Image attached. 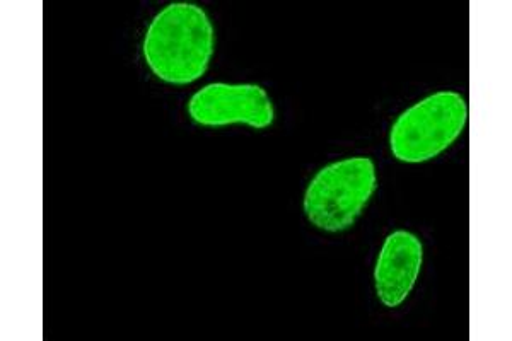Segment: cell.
I'll use <instances>...</instances> for the list:
<instances>
[{"label": "cell", "instance_id": "obj_1", "mask_svg": "<svg viewBox=\"0 0 512 341\" xmlns=\"http://www.w3.org/2000/svg\"><path fill=\"white\" fill-rule=\"evenodd\" d=\"M216 52V29L204 7L173 2L147 26L142 55L159 81L188 86L205 76Z\"/></svg>", "mask_w": 512, "mask_h": 341}, {"label": "cell", "instance_id": "obj_2", "mask_svg": "<svg viewBox=\"0 0 512 341\" xmlns=\"http://www.w3.org/2000/svg\"><path fill=\"white\" fill-rule=\"evenodd\" d=\"M378 188L373 159L349 157L315 174L304 193L306 219L320 231L337 234L354 226Z\"/></svg>", "mask_w": 512, "mask_h": 341}, {"label": "cell", "instance_id": "obj_3", "mask_svg": "<svg viewBox=\"0 0 512 341\" xmlns=\"http://www.w3.org/2000/svg\"><path fill=\"white\" fill-rule=\"evenodd\" d=\"M466 123L468 105L461 94H431L396 118L390 130L391 154L407 164L436 159L460 139Z\"/></svg>", "mask_w": 512, "mask_h": 341}, {"label": "cell", "instance_id": "obj_4", "mask_svg": "<svg viewBox=\"0 0 512 341\" xmlns=\"http://www.w3.org/2000/svg\"><path fill=\"white\" fill-rule=\"evenodd\" d=\"M187 111L200 127L246 125L267 130L275 122L274 101L258 84H207L190 98Z\"/></svg>", "mask_w": 512, "mask_h": 341}, {"label": "cell", "instance_id": "obj_5", "mask_svg": "<svg viewBox=\"0 0 512 341\" xmlns=\"http://www.w3.org/2000/svg\"><path fill=\"white\" fill-rule=\"evenodd\" d=\"M424 263V246L410 231L391 232L384 239L374 268V289L388 309L402 306L412 294Z\"/></svg>", "mask_w": 512, "mask_h": 341}]
</instances>
